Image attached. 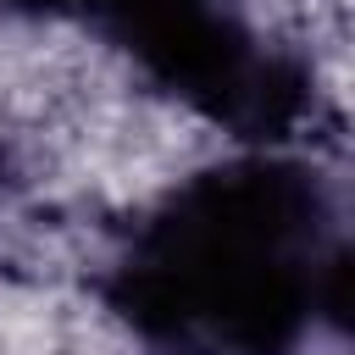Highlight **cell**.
<instances>
[{
  "label": "cell",
  "mask_w": 355,
  "mask_h": 355,
  "mask_svg": "<svg viewBox=\"0 0 355 355\" xmlns=\"http://www.w3.org/2000/svg\"><path fill=\"white\" fill-rule=\"evenodd\" d=\"M349 250L327 183L288 155H239L178 183L105 277L111 311L172 355H294L344 316Z\"/></svg>",
  "instance_id": "cell-1"
},
{
  "label": "cell",
  "mask_w": 355,
  "mask_h": 355,
  "mask_svg": "<svg viewBox=\"0 0 355 355\" xmlns=\"http://www.w3.org/2000/svg\"><path fill=\"white\" fill-rule=\"evenodd\" d=\"M83 17L128 50L144 78L227 133L266 144L311 111V78L294 55L266 50L227 0H78Z\"/></svg>",
  "instance_id": "cell-2"
},
{
  "label": "cell",
  "mask_w": 355,
  "mask_h": 355,
  "mask_svg": "<svg viewBox=\"0 0 355 355\" xmlns=\"http://www.w3.org/2000/svg\"><path fill=\"white\" fill-rule=\"evenodd\" d=\"M6 11H22V17H44V11H61V6H72V0H0Z\"/></svg>",
  "instance_id": "cell-3"
}]
</instances>
